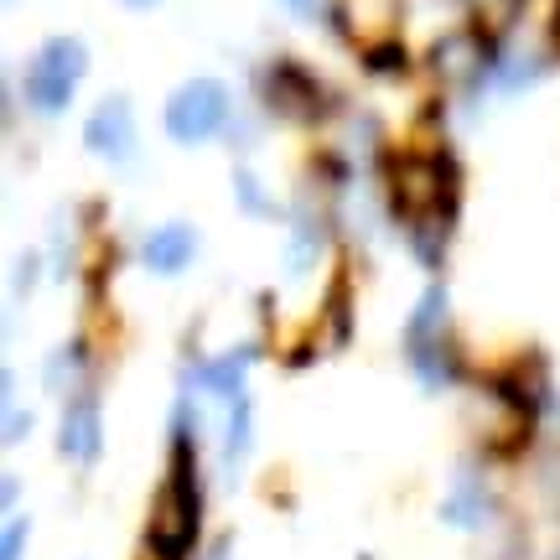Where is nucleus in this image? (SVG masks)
<instances>
[{
	"label": "nucleus",
	"mask_w": 560,
	"mask_h": 560,
	"mask_svg": "<svg viewBox=\"0 0 560 560\" xmlns=\"http://www.w3.org/2000/svg\"><path fill=\"white\" fill-rule=\"evenodd\" d=\"M208 545V478L202 446L166 441V472L145 503L140 524V560H198Z\"/></svg>",
	"instance_id": "nucleus-1"
},
{
	"label": "nucleus",
	"mask_w": 560,
	"mask_h": 560,
	"mask_svg": "<svg viewBox=\"0 0 560 560\" xmlns=\"http://www.w3.org/2000/svg\"><path fill=\"white\" fill-rule=\"evenodd\" d=\"M234 89L213 73H192V79H182L166 104H161V130L166 140L177 145V151H202V145H213V140L229 136V125H234Z\"/></svg>",
	"instance_id": "nucleus-2"
},
{
	"label": "nucleus",
	"mask_w": 560,
	"mask_h": 560,
	"mask_svg": "<svg viewBox=\"0 0 560 560\" xmlns=\"http://www.w3.org/2000/svg\"><path fill=\"white\" fill-rule=\"evenodd\" d=\"M255 104H260L270 120L280 125H312V130H327V120L338 115V94L296 58H270L255 73Z\"/></svg>",
	"instance_id": "nucleus-3"
},
{
	"label": "nucleus",
	"mask_w": 560,
	"mask_h": 560,
	"mask_svg": "<svg viewBox=\"0 0 560 560\" xmlns=\"http://www.w3.org/2000/svg\"><path fill=\"white\" fill-rule=\"evenodd\" d=\"M260 359H265V342H255V338L234 342V348H219V353H192V359L182 363L177 384L202 395L208 405H234L249 395V374H255Z\"/></svg>",
	"instance_id": "nucleus-4"
},
{
	"label": "nucleus",
	"mask_w": 560,
	"mask_h": 560,
	"mask_svg": "<svg viewBox=\"0 0 560 560\" xmlns=\"http://www.w3.org/2000/svg\"><path fill=\"white\" fill-rule=\"evenodd\" d=\"M556 68H560V58L550 52V42H524L520 26H514V32L499 37V47H493L488 79H482V100L503 104V100H520V94H535Z\"/></svg>",
	"instance_id": "nucleus-5"
},
{
	"label": "nucleus",
	"mask_w": 560,
	"mask_h": 560,
	"mask_svg": "<svg viewBox=\"0 0 560 560\" xmlns=\"http://www.w3.org/2000/svg\"><path fill=\"white\" fill-rule=\"evenodd\" d=\"M73 100H79V83L68 79V73H58L42 52H32L26 68L5 79V115H11V120H16V104H21L32 120L52 125V120H62V115L73 109Z\"/></svg>",
	"instance_id": "nucleus-6"
},
{
	"label": "nucleus",
	"mask_w": 560,
	"mask_h": 560,
	"mask_svg": "<svg viewBox=\"0 0 560 560\" xmlns=\"http://www.w3.org/2000/svg\"><path fill=\"white\" fill-rule=\"evenodd\" d=\"M83 151L115 172H130L140 156V125H136V104L130 94H104L89 120H83Z\"/></svg>",
	"instance_id": "nucleus-7"
},
{
	"label": "nucleus",
	"mask_w": 560,
	"mask_h": 560,
	"mask_svg": "<svg viewBox=\"0 0 560 560\" xmlns=\"http://www.w3.org/2000/svg\"><path fill=\"white\" fill-rule=\"evenodd\" d=\"M58 462L73 472H94L104 462V400L100 384H89L79 395L58 405Z\"/></svg>",
	"instance_id": "nucleus-8"
},
{
	"label": "nucleus",
	"mask_w": 560,
	"mask_h": 560,
	"mask_svg": "<svg viewBox=\"0 0 560 560\" xmlns=\"http://www.w3.org/2000/svg\"><path fill=\"white\" fill-rule=\"evenodd\" d=\"M198 255H202V234H198V223H187V219H161L136 240V265L156 280L187 276L198 265Z\"/></svg>",
	"instance_id": "nucleus-9"
},
{
	"label": "nucleus",
	"mask_w": 560,
	"mask_h": 560,
	"mask_svg": "<svg viewBox=\"0 0 560 560\" xmlns=\"http://www.w3.org/2000/svg\"><path fill=\"white\" fill-rule=\"evenodd\" d=\"M457 327H452V285L446 280H425V291L416 296L410 317L400 327V353H425V348H452Z\"/></svg>",
	"instance_id": "nucleus-10"
},
{
	"label": "nucleus",
	"mask_w": 560,
	"mask_h": 560,
	"mask_svg": "<svg viewBox=\"0 0 560 560\" xmlns=\"http://www.w3.org/2000/svg\"><path fill=\"white\" fill-rule=\"evenodd\" d=\"M255 457V395L244 400L223 405V420H219V452H213V467H219V482L234 488L244 478V467Z\"/></svg>",
	"instance_id": "nucleus-11"
},
{
	"label": "nucleus",
	"mask_w": 560,
	"mask_h": 560,
	"mask_svg": "<svg viewBox=\"0 0 560 560\" xmlns=\"http://www.w3.org/2000/svg\"><path fill=\"white\" fill-rule=\"evenodd\" d=\"M89 384H100V353H94V342L89 338L58 342V348L47 353V363H42V389L62 405L68 395H79Z\"/></svg>",
	"instance_id": "nucleus-12"
},
{
	"label": "nucleus",
	"mask_w": 560,
	"mask_h": 560,
	"mask_svg": "<svg viewBox=\"0 0 560 560\" xmlns=\"http://www.w3.org/2000/svg\"><path fill=\"white\" fill-rule=\"evenodd\" d=\"M229 187H234V202H240L244 219H260V223L280 219V223H285V208L276 202L270 182L255 172V161H249V156H240L234 166H229Z\"/></svg>",
	"instance_id": "nucleus-13"
},
{
	"label": "nucleus",
	"mask_w": 560,
	"mask_h": 560,
	"mask_svg": "<svg viewBox=\"0 0 560 560\" xmlns=\"http://www.w3.org/2000/svg\"><path fill=\"white\" fill-rule=\"evenodd\" d=\"M37 52H42L47 62H52L58 73H68L73 83L89 79V42L73 37V32H58V37H47V42L37 47Z\"/></svg>",
	"instance_id": "nucleus-14"
},
{
	"label": "nucleus",
	"mask_w": 560,
	"mask_h": 560,
	"mask_svg": "<svg viewBox=\"0 0 560 560\" xmlns=\"http://www.w3.org/2000/svg\"><path fill=\"white\" fill-rule=\"evenodd\" d=\"M270 130V115H265L260 104H249V109H234V125H229V151L234 156H249L255 145H260V136Z\"/></svg>",
	"instance_id": "nucleus-15"
},
{
	"label": "nucleus",
	"mask_w": 560,
	"mask_h": 560,
	"mask_svg": "<svg viewBox=\"0 0 560 560\" xmlns=\"http://www.w3.org/2000/svg\"><path fill=\"white\" fill-rule=\"evenodd\" d=\"M42 270H47V255L42 249H26L11 260V301H26L42 285Z\"/></svg>",
	"instance_id": "nucleus-16"
},
{
	"label": "nucleus",
	"mask_w": 560,
	"mask_h": 560,
	"mask_svg": "<svg viewBox=\"0 0 560 560\" xmlns=\"http://www.w3.org/2000/svg\"><path fill=\"white\" fill-rule=\"evenodd\" d=\"M32 545V514H5L0 524V560H26Z\"/></svg>",
	"instance_id": "nucleus-17"
},
{
	"label": "nucleus",
	"mask_w": 560,
	"mask_h": 560,
	"mask_svg": "<svg viewBox=\"0 0 560 560\" xmlns=\"http://www.w3.org/2000/svg\"><path fill=\"white\" fill-rule=\"evenodd\" d=\"M285 16L301 21V26H332L338 21V0H280Z\"/></svg>",
	"instance_id": "nucleus-18"
},
{
	"label": "nucleus",
	"mask_w": 560,
	"mask_h": 560,
	"mask_svg": "<svg viewBox=\"0 0 560 560\" xmlns=\"http://www.w3.org/2000/svg\"><path fill=\"white\" fill-rule=\"evenodd\" d=\"M0 509H5V514H21V478L16 472L0 478Z\"/></svg>",
	"instance_id": "nucleus-19"
},
{
	"label": "nucleus",
	"mask_w": 560,
	"mask_h": 560,
	"mask_svg": "<svg viewBox=\"0 0 560 560\" xmlns=\"http://www.w3.org/2000/svg\"><path fill=\"white\" fill-rule=\"evenodd\" d=\"M198 560H234V535H213V540L198 550Z\"/></svg>",
	"instance_id": "nucleus-20"
},
{
	"label": "nucleus",
	"mask_w": 560,
	"mask_h": 560,
	"mask_svg": "<svg viewBox=\"0 0 560 560\" xmlns=\"http://www.w3.org/2000/svg\"><path fill=\"white\" fill-rule=\"evenodd\" d=\"M545 42H550V52L560 58V0H550V11H545Z\"/></svg>",
	"instance_id": "nucleus-21"
},
{
	"label": "nucleus",
	"mask_w": 560,
	"mask_h": 560,
	"mask_svg": "<svg viewBox=\"0 0 560 560\" xmlns=\"http://www.w3.org/2000/svg\"><path fill=\"white\" fill-rule=\"evenodd\" d=\"M120 5H125V11H156L161 0H120Z\"/></svg>",
	"instance_id": "nucleus-22"
},
{
	"label": "nucleus",
	"mask_w": 560,
	"mask_h": 560,
	"mask_svg": "<svg viewBox=\"0 0 560 560\" xmlns=\"http://www.w3.org/2000/svg\"><path fill=\"white\" fill-rule=\"evenodd\" d=\"M359 560H374V556H359Z\"/></svg>",
	"instance_id": "nucleus-23"
}]
</instances>
